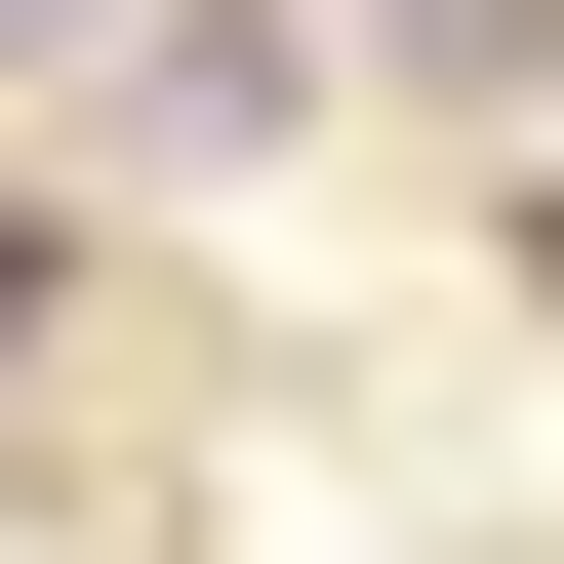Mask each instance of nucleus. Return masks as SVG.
<instances>
[{
  "mask_svg": "<svg viewBox=\"0 0 564 564\" xmlns=\"http://www.w3.org/2000/svg\"><path fill=\"white\" fill-rule=\"evenodd\" d=\"M82 41H162V0H0V82H82Z\"/></svg>",
  "mask_w": 564,
  "mask_h": 564,
  "instance_id": "f03ea898",
  "label": "nucleus"
},
{
  "mask_svg": "<svg viewBox=\"0 0 564 564\" xmlns=\"http://www.w3.org/2000/svg\"><path fill=\"white\" fill-rule=\"evenodd\" d=\"M282 121H323V0H162L121 41V162H282Z\"/></svg>",
  "mask_w": 564,
  "mask_h": 564,
  "instance_id": "f257e3e1",
  "label": "nucleus"
}]
</instances>
